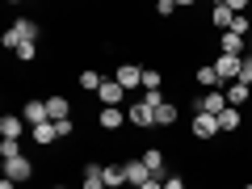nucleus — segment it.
I'll return each mask as SVG.
<instances>
[{
    "label": "nucleus",
    "instance_id": "ddd939ff",
    "mask_svg": "<svg viewBox=\"0 0 252 189\" xmlns=\"http://www.w3.org/2000/svg\"><path fill=\"white\" fill-rule=\"evenodd\" d=\"M248 101H252V89H248V84H244V80L227 84V105H231V109H244V105H248Z\"/></svg>",
    "mask_w": 252,
    "mask_h": 189
},
{
    "label": "nucleus",
    "instance_id": "f3484780",
    "mask_svg": "<svg viewBox=\"0 0 252 189\" xmlns=\"http://www.w3.org/2000/svg\"><path fill=\"white\" fill-rule=\"evenodd\" d=\"M97 97H101V105H118V101H122L126 97V89H122V84H118V80H105V84H101V89H97Z\"/></svg>",
    "mask_w": 252,
    "mask_h": 189
},
{
    "label": "nucleus",
    "instance_id": "6ab92c4d",
    "mask_svg": "<svg viewBox=\"0 0 252 189\" xmlns=\"http://www.w3.org/2000/svg\"><path fill=\"white\" fill-rule=\"evenodd\" d=\"M122 122H126V114H122L118 105H109V109H101V114H97V126H101V130H118Z\"/></svg>",
    "mask_w": 252,
    "mask_h": 189
},
{
    "label": "nucleus",
    "instance_id": "dca6fc26",
    "mask_svg": "<svg viewBox=\"0 0 252 189\" xmlns=\"http://www.w3.org/2000/svg\"><path fill=\"white\" fill-rule=\"evenodd\" d=\"M21 118H26V126H42V122H51V118H46V101H26Z\"/></svg>",
    "mask_w": 252,
    "mask_h": 189
},
{
    "label": "nucleus",
    "instance_id": "0eeeda50",
    "mask_svg": "<svg viewBox=\"0 0 252 189\" xmlns=\"http://www.w3.org/2000/svg\"><path fill=\"white\" fill-rule=\"evenodd\" d=\"M126 122H135L139 130H147V126H156V109L143 105V101H135V105L126 109Z\"/></svg>",
    "mask_w": 252,
    "mask_h": 189
},
{
    "label": "nucleus",
    "instance_id": "2eb2a0df",
    "mask_svg": "<svg viewBox=\"0 0 252 189\" xmlns=\"http://www.w3.org/2000/svg\"><path fill=\"white\" fill-rule=\"evenodd\" d=\"M244 51H248V46H244V38L231 34V30L219 38V55H235V59H244Z\"/></svg>",
    "mask_w": 252,
    "mask_h": 189
},
{
    "label": "nucleus",
    "instance_id": "7c9ffc66",
    "mask_svg": "<svg viewBox=\"0 0 252 189\" xmlns=\"http://www.w3.org/2000/svg\"><path fill=\"white\" fill-rule=\"evenodd\" d=\"M55 130H59V139H67L76 130V122H72V118H67V122H55Z\"/></svg>",
    "mask_w": 252,
    "mask_h": 189
},
{
    "label": "nucleus",
    "instance_id": "aec40b11",
    "mask_svg": "<svg viewBox=\"0 0 252 189\" xmlns=\"http://www.w3.org/2000/svg\"><path fill=\"white\" fill-rule=\"evenodd\" d=\"M30 135H34V143H38V147H51V143H59V130H55V122H42V126H34Z\"/></svg>",
    "mask_w": 252,
    "mask_h": 189
},
{
    "label": "nucleus",
    "instance_id": "39448f33",
    "mask_svg": "<svg viewBox=\"0 0 252 189\" xmlns=\"http://www.w3.org/2000/svg\"><path fill=\"white\" fill-rule=\"evenodd\" d=\"M34 177V164L26 160V156H17V160H4V181H13V185H17V181H30Z\"/></svg>",
    "mask_w": 252,
    "mask_h": 189
},
{
    "label": "nucleus",
    "instance_id": "f704fd0d",
    "mask_svg": "<svg viewBox=\"0 0 252 189\" xmlns=\"http://www.w3.org/2000/svg\"><path fill=\"white\" fill-rule=\"evenodd\" d=\"M248 59H252V42H248Z\"/></svg>",
    "mask_w": 252,
    "mask_h": 189
},
{
    "label": "nucleus",
    "instance_id": "bb28decb",
    "mask_svg": "<svg viewBox=\"0 0 252 189\" xmlns=\"http://www.w3.org/2000/svg\"><path fill=\"white\" fill-rule=\"evenodd\" d=\"M0 156H4V160H17V156H21V143H13V139H4V143H0Z\"/></svg>",
    "mask_w": 252,
    "mask_h": 189
},
{
    "label": "nucleus",
    "instance_id": "473e14b6",
    "mask_svg": "<svg viewBox=\"0 0 252 189\" xmlns=\"http://www.w3.org/2000/svg\"><path fill=\"white\" fill-rule=\"evenodd\" d=\"M42 189H67V185H42Z\"/></svg>",
    "mask_w": 252,
    "mask_h": 189
},
{
    "label": "nucleus",
    "instance_id": "9d476101",
    "mask_svg": "<svg viewBox=\"0 0 252 189\" xmlns=\"http://www.w3.org/2000/svg\"><path fill=\"white\" fill-rule=\"evenodd\" d=\"M21 130H26V118H21V114H4V118H0V139H13V143H17Z\"/></svg>",
    "mask_w": 252,
    "mask_h": 189
},
{
    "label": "nucleus",
    "instance_id": "72a5a7b5",
    "mask_svg": "<svg viewBox=\"0 0 252 189\" xmlns=\"http://www.w3.org/2000/svg\"><path fill=\"white\" fill-rule=\"evenodd\" d=\"M244 189H252V181H244Z\"/></svg>",
    "mask_w": 252,
    "mask_h": 189
},
{
    "label": "nucleus",
    "instance_id": "f8f14e48",
    "mask_svg": "<svg viewBox=\"0 0 252 189\" xmlns=\"http://www.w3.org/2000/svg\"><path fill=\"white\" fill-rule=\"evenodd\" d=\"M240 126H244V109H231V105H227L223 114H219V135H235Z\"/></svg>",
    "mask_w": 252,
    "mask_h": 189
},
{
    "label": "nucleus",
    "instance_id": "7ed1b4c3",
    "mask_svg": "<svg viewBox=\"0 0 252 189\" xmlns=\"http://www.w3.org/2000/svg\"><path fill=\"white\" fill-rule=\"evenodd\" d=\"M122 168H126V185H143V181H156L152 172H147V164H143V156H135V160H122Z\"/></svg>",
    "mask_w": 252,
    "mask_h": 189
},
{
    "label": "nucleus",
    "instance_id": "c756f323",
    "mask_svg": "<svg viewBox=\"0 0 252 189\" xmlns=\"http://www.w3.org/2000/svg\"><path fill=\"white\" fill-rule=\"evenodd\" d=\"M164 189H185V177H177V172H168V177H164Z\"/></svg>",
    "mask_w": 252,
    "mask_h": 189
},
{
    "label": "nucleus",
    "instance_id": "cd10ccee",
    "mask_svg": "<svg viewBox=\"0 0 252 189\" xmlns=\"http://www.w3.org/2000/svg\"><path fill=\"white\" fill-rule=\"evenodd\" d=\"M17 59H21V63H34V59H38V42H26V46L17 51Z\"/></svg>",
    "mask_w": 252,
    "mask_h": 189
},
{
    "label": "nucleus",
    "instance_id": "1a4fd4ad",
    "mask_svg": "<svg viewBox=\"0 0 252 189\" xmlns=\"http://www.w3.org/2000/svg\"><path fill=\"white\" fill-rule=\"evenodd\" d=\"M143 164H147V172H152L156 181L168 177V164H164V152H160V147H147V152H143Z\"/></svg>",
    "mask_w": 252,
    "mask_h": 189
},
{
    "label": "nucleus",
    "instance_id": "f257e3e1",
    "mask_svg": "<svg viewBox=\"0 0 252 189\" xmlns=\"http://www.w3.org/2000/svg\"><path fill=\"white\" fill-rule=\"evenodd\" d=\"M223 109H227V89H210L206 97L193 101V114H215V118H219Z\"/></svg>",
    "mask_w": 252,
    "mask_h": 189
},
{
    "label": "nucleus",
    "instance_id": "9b49d317",
    "mask_svg": "<svg viewBox=\"0 0 252 189\" xmlns=\"http://www.w3.org/2000/svg\"><path fill=\"white\" fill-rule=\"evenodd\" d=\"M67 114H72V101L67 97H59V93L46 97V118H51V122H67Z\"/></svg>",
    "mask_w": 252,
    "mask_h": 189
},
{
    "label": "nucleus",
    "instance_id": "4468645a",
    "mask_svg": "<svg viewBox=\"0 0 252 189\" xmlns=\"http://www.w3.org/2000/svg\"><path fill=\"white\" fill-rule=\"evenodd\" d=\"M80 189H105V164H84Z\"/></svg>",
    "mask_w": 252,
    "mask_h": 189
},
{
    "label": "nucleus",
    "instance_id": "412c9836",
    "mask_svg": "<svg viewBox=\"0 0 252 189\" xmlns=\"http://www.w3.org/2000/svg\"><path fill=\"white\" fill-rule=\"evenodd\" d=\"M198 84H202V89H223V80H219V72H215V63H202V67H198Z\"/></svg>",
    "mask_w": 252,
    "mask_h": 189
},
{
    "label": "nucleus",
    "instance_id": "6e6552de",
    "mask_svg": "<svg viewBox=\"0 0 252 189\" xmlns=\"http://www.w3.org/2000/svg\"><path fill=\"white\" fill-rule=\"evenodd\" d=\"M231 21H235V13H231V4H227V0H219V4H210V26L215 30H231Z\"/></svg>",
    "mask_w": 252,
    "mask_h": 189
},
{
    "label": "nucleus",
    "instance_id": "393cba45",
    "mask_svg": "<svg viewBox=\"0 0 252 189\" xmlns=\"http://www.w3.org/2000/svg\"><path fill=\"white\" fill-rule=\"evenodd\" d=\"M160 84H164V76L156 72V67H143V93H156Z\"/></svg>",
    "mask_w": 252,
    "mask_h": 189
},
{
    "label": "nucleus",
    "instance_id": "a211bd4d",
    "mask_svg": "<svg viewBox=\"0 0 252 189\" xmlns=\"http://www.w3.org/2000/svg\"><path fill=\"white\" fill-rule=\"evenodd\" d=\"M13 30H17L21 46H26V42H38V34H42V30H38V21H30V17H17V21H13Z\"/></svg>",
    "mask_w": 252,
    "mask_h": 189
},
{
    "label": "nucleus",
    "instance_id": "b1692460",
    "mask_svg": "<svg viewBox=\"0 0 252 189\" xmlns=\"http://www.w3.org/2000/svg\"><path fill=\"white\" fill-rule=\"evenodd\" d=\"M156 126H177V105H172V101H164V105L156 109Z\"/></svg>",
    "mask_w": 252,
    "mask_h": 189
},
{
    "label": "nucleus",
    "instance_id": "4be33fe9",
    "mask_svg": "<svg viewBox=\"0 0 252 189\" xmlns=\"http://www.w3.org/2000/svg\"><path fill=\"white\" fill-rule=\"evenodd\" d=\"M126 185V168L122 164H105V189H122Z\"/></svg>",
    "mask_w": 252,
    "mask_h": 189
},
{
    "label": "nucleus",
    "instance_id": "f03ea898",
    "mask_svg": "<svg viewBox=\"0 0 252 189\" xmlns=\"http://www.w3.org/2000/svg\"><path fill=\"white\" fill-rule=\"evenodd\" d=\"M215 72H219V80H240V72H244V59H235V55H215Z\"/></svg>",
    "mask_w": 252,
    "mask_h": 189
},
{
    "label": "nucleus",
    "instance_id": "a878e982",
    "mask_svg": "<svg viewBox=\"0 0 252 189\" xmlns=\"http://www.w3.org/2000/svg\"><path fill=\"white\" fill-rule=\"evenodd\" d=\"M248 30H252V21H248V13H235V21H231V34H248Z\"/></svg>",
    "mask_w": 252,
    "mask_h": 189
},
{
    "label": "nucleus",
    "instance_id": "c85d7f7f",
    "mask_svg": "<svg viewBox=\"0 0 252 189\" xmlns=\"http://www.w3.org/2000/svg\"><path fill=\"white\" fill-rule=\"evenodd\" d=\"M164 101H168V97H164V93H160V89H156V93H143V105H152V109H160V105H164Z\"/></svg>",
    "mask_w": 252,
    "mask_h": 189
},
{
    "label": "nucleus",
    "instance_id": "2f4dec72",
    "mask_svg": "<svg viewBox=\"0 0 252 189\" xmlns=\"http://www.w3.org/2000/svg\"><path fill=\"white\" fill-rule=\"evenodd\" d=\"M139 189H164V181H143Z\"/></svg>",
    "mask_w": 252,
    "mask_h": 189
},
{
    "label": "nucleus",
    "instance_id": "5701e85b",
    "mask_svg": "<svg viewBox=\"0 0 252 189\" xmlns=\"http://www.w3.org/2000/svg\"><path fill=\"white\" fill-rule=\"evenodd\" d=\"M76 84H80L84 93H97L101 84H105V76H101V72H93V67H89V72H80V80H76Z\"/></svg>",
    "mask_w": 252,
    "mask_h": 189
},
{
    "label": "nucleus",
    "instance_id": "20e7f679",
    "mask_svg": "<svg viewBox=\"0 0 252 189\" xmlns=\"http://www.w3.org/2000/svg\"><path fill=\"white\" fill-rule=\"evenodd\" d=\"M189 130H193V139H215L219 135V118L215 114H193Z\"/></svg>",
    "mask_w": 252,
    "mask_h": 189
},
{
    "label": "nucleus",
    "instance_id": "423d86ee",
    "mask_svg": "<svg viewBox=\"0 0 252 189\" xmlns=\"http://www.w3.org/2000/svg\"><path fill=\"white\" fill-rule=\"evenodd\" d=\"M114 80L122 84L126 93H130V89H143V67H135V63H122V67L114 72Z\"/></svg>",
    "mask_w": 252,
    "mask_h": 189
}]
</instances>
